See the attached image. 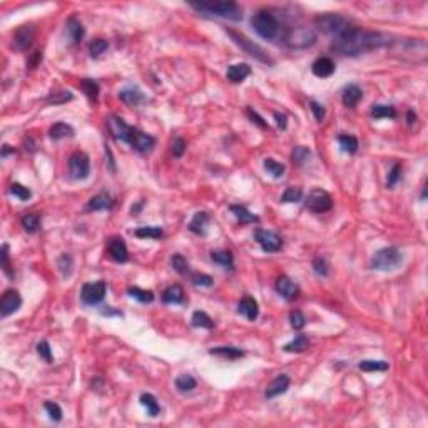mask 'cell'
Masks as SVG:
<instances>
[{
    "instance_id": "cell-45",
    "label": "cell",
    "mask_w": 428,
    "mask_h": 428,
    "mask_svg": "<svg viewBox=\"0 0 428 428\" xmlns=\"http://www.w3.org/2000/svg\"><path fill=\"white\" fill-rule=\"evenodd\" d=\"M171 266L174 268V271L182 274V276L189 273V263H188V259L182 256V254H174V256L171 258Z\"/></svg>"
},
{
    "instance_id": "cell-50",
    "label": "cell",
    "mask_w": 428,
    "mask_h": 428,
    "mask_svg": "<svg viewBox=\"0 0 428 428\" xmlns=\"http://www.w3.org/2000/svg\"><path fill=\"white\" fill-rule=\"evenodd\" d=\"M290 321H291V327L295 328V330H303L304 328V324H306V318L301 311H291V315H290Z\"/></svg>"
},
{
    "instance_id": "cell-12",
    "label": "cell",
    "mask_w": 428,
    "mask_h": 428,
    "mask_svg": "<svg viewBox=\"0 0 428 428\" xmlns=\"http://www.w3.org/2000/svg\"><path fill=\"white\" fill-rule=\"evenodd\" d=\"M254 239L258 241V244L263 248L266 253H276L283 246V239L281 236L274 231H268V229H256L254 231Z\"/></svg>"
},
{
    "instance_id": "cell-54",
    "label": "cell",
    "mask_w": 428,
    "mask_h": 428,
    "mask_svg": "<svg viewBox=\"0 0 428 428\" xmlns=\"http://www.w3.org/2000/svg\"><path fill=\"white\" fill-rule=\"evenodd\" d=\"M59 268H60L64 278L70 276V273H72V258H70L69 254H64V256H60V259H59Z\"/></svg>"
},
{
    "instance_id": "cell-22",
    "label": "cell",
    "mask_w": 428,
    "mask_h": 428,
    "mask_svg": "<svg viewBox=\"0 0 428 428\" xmlns=\"http://www.w3.org/2000/svg\"><path fill=\"white\" fill-rule=\"evenodd\" d=\"M251 74V67L248 66V64H233V66L228 67V80L234 82V84H238V82H242L248 75Z\"/></svg>"
},
{
    "instance_id": "cell-21",
    "label": "cell",
    "mask_w": 428,
    "mask_h": 428,
    "mask_svg": "<svg viewBox=\"0 0 428 428\" xmlns=\"http://www.w3.org/2000/svg\"><path fill=\"white\" fill-rule=\"evenodd\" d=\"M238 313L242 315L244 318H248L249 321H254V319L258 318L259 315V308H258V303L254 301L253 298H242L241 301L238 303Z\"/></svg>"
},
{
    "instance_id": "cell-1",
    "label": "cell",
    "mask_w": 428,
    "mask_h": 428,
    "mask_svg": "<svg viewBox=\"0 0 428 428\" xmlns=\"http://www.w3.org/2000/svg\"><path fill=\"white\" fill-rule=\"evenodd\" d=\"M390 39L392 37L386 34H381V32L351 27L347 32H343L341 35L335 37L333 44H331V50H335L336 54H341V55L356 57L360 54L370 52V50L390 46L393 42Z\"/></svg>"
},
{
    "instance_id": "cell-59",
    "label": "cell",
    "mask_w": 428,
    "mask_h": 428,
    "mask_svg": "<svg viewBox=\"0 0 428 428\" xmlns=\"http://www.w3.org/2000/svg\"><path fill=\"white\" fill-rule=\"evenodd\" d=\"M310 107H311L313 114H315V119L318 120V123H321V120L324 119V116H327V111H324V107L319 104V102H316V100H311L310 102Z\"/></svg>"
},
{
    "instance_id": "cell-51",
    "label": "cell",
    "mask_w": 428,
    "mask_h": 428,
    "mask_svg": "<svg viewBox=\"0 0 428 428\" xmlns=\"http://www.w3.org/2000/svg\"><path fill=\"white\" fill-rule=\"evenodd\" d=\"M401 177V166L400 164H393V168L388 172V179H386V188H393L395 184L400 181Z\"/></svg>"
},
{
    "instance_id": "cell-60",
    "label": "cell",
    "mask_w": 428,
    "mask_h": 428,
    "mask_svg": "<svg viewBox=\"0 0 428 428\" xmlns=\"http://www.w3.org/2000/svg\"><path fill=\"white\" fill-rule=\"evenodd\" d=\"M248 116H249V119H251L254 124H256V126H259L261 129H268V124L264 123V119L261 117V116H259V114H258L256 111H253L251 107H249V109H248Z\"/></svg>"
},
{
    "instance_id": "cell-47",
    "label": "cell",
    "mask_w": 428,
    "mask_h": 428,
    "mask_svg": "<svg viewBox=\"0 0 428 428\" xmlns=\"http://www.w3.org/2000/svg\"><path fill=\"white\" fill-rule=\"evenodd\" d=\"M10 193L14 194L15 197H18L21 201H27V199H30V196H32L30 189L27 186H24V184H21V182H14V184H12V186H10Z\"/></svg>"
},
{
    "instance_id": "cell-48",
    "label": "cell",
    "mask_w": 428,
    "mask_h": 428,
    "mask_svg": "<svg viewBox=\"0 0 428 428\" xmlns=\"http://www.w3.org/2000/svg\"><path fill=\"white\" fill-rule=\"evenodd\" d=\"M107 40L104 39H94L91 42V46H89V52H91L92 57H99L100 54H104L106 50H107Z\"/></svg>"
},
{
    "instance_id": "cell-7",
    "label": "cell",
    "mask_w": 428,
    "mask_h": 428,
    "mask_svg": "<svg viewBox=\"0 0 428 428\" xmlns=\"http://www.w3.org/2000/svg\"><path fill=\"white\" fill-rule=\"evenodd\" d=\"M316 40V32L311 27H295L286 30L283 42L293 49H304L313 46Z\"/></svg>"
},
{
    "instance_id": "cell-38",
    "label": "cell",
    "mask_w": 428,
    "mask_h": 428,
    "mask_svg": "<svg viewBox=\"0 0 428 428\" xmlns=\"http://www.w3.org/2000/svg\"><path fill=\"white\" fill-rule=\"evenodd\" d=\"M80 89H82V92H84L86 95L91 100H97V97H99V84L95 80H92V79H82L80 80Z\"/></svg>"
},
{
    "instance_id": "cell-49",
    "label": "cell",
    "mask_w": 428,
    "mask_h": 428,
    "mask_svg": "<svg viewBox=\"0 0 428 428\" xmlns=\"http://www.w3.org/2000/svg\"><path fill=\"white\" fill-rule=\"evenodd\" d=\"M72 92H69V91H62V92H55L52 95H49L47 97V102L49 104H66V102L69 100H72Z\"/></svg>"
},
{
    "instance_id": "cell-32",
    "label": "cell",
    "mask_w": 428,
    "mask_h": 428,
    "mask_svg": "<svg viewBox=\"0 0 428 428\" xmlns=\"http://www.w3.org/2000/svg\"><path fill=\"white\" fill-rule=\"evenodd\" d=\"M209 353L218 355V356H225V358H229V360L242 358V356H244V351L239 350V348H234V347H218V348L209 350Z\"/></svg>"
},
{
    "instance_id": "cell-33",
    "label": "cell",
    "mask_w": 428,
    "mask_h": 428,
    "mask_svg": "<svg viewBox=\"0 0 428 428\" xmlns=\"http://www.w3.org/2000/svg\"><path fill=\"white\" fill-rule=\"evenodd\" d=\"M49 134L54 140H59V139H64V137L74 136V129L66 123H57L49 129Z\"/></svg>"
},
{
    "instance_id": "cell-10",
    "label": "cell",
    "mask_w": 428,
    "mask_h": 428,
    "mask_svg": "<svg viewBox=\"0 0 428 428\" xmlns=\"http://www.w3.org/2000/svg\"><path fill=\"white\" fill-rule=\"evenodd\" d=\"M35 39V27L32 24L27 25H21L15 32L14 37H12V47L18 52H24V50L30 49V46L34 44Z\"/></svg>"
},
{
    "instance_id": "cell-13",
    "label": "cell",
    "mask_w": 428,
    "mask_h": 428,
    "mask_svg": "<svg viewBox=\"0 0 428 428\" xmlns=\"http://www.w3.org/2000/svg\"><path fill=\"white\" fill-rule=\"evenodd\" d=\"M126 142L129 146H132V148L136 151H139V152H149L156 146V139L152 136H149V134H146L142 131L136 129V127H132L131 132H129V137H127Z\"/></svg>"
},
{
    "instance_id": "cell-63",
    "label": "cell",
    "mask_w": 428,
    "mask_h": 428,
    "mask_svg": "<svg viewBox=\"0 0 428 428\" xmlns=\"http://www.w3.org/2000/svg\"><path fill=\"white\" fill-rule=\"evenodd\" d=\"M406 119H408V124H413L415 120H417V114H415L413 111H408V116H406Z\"/></svg>"
},
{
    "instance_id": "cell-44",
    "label": "cell",
    "mask_w": 428,
    "mask_h": 428,
    "mask_svg": "<svg viewBox=\"0 0 428 428\" xmlns=\"http://www.w3.org/2000/svg\"><path fill=\"white\" fill-rule=\"evenodd\" d=\"M303 197V191L298 186H290L284 191L283 196H281V202H298L301 201Z\"/></svg>"
},
{
    "instance_id": "cell-15",
    "label": "cell",
    "mask_w": 428,
    "mask_h": 428,
    "mask_svg": "<svg viewBox=\"0 0 428 428\" xmlns=\"http://www.w3.org/2000/svg\"><path fill=\"white\" fill-rule=\"evenodd\" d=\"M107 251H109V256L116 261V263H126L129 259V251H127V246L123 238L119 236H114L109 241H107Z\"/></svg>"
},
{
    "instance_id": "cell-14",
    "label": "cell",
    "mask_w": 428,
    "mask_h": 428,
    "mask_svg": "<svg viewBox=\"0 0 428 428\" xmlns=\"http://www.w3.org/2000/svg\"><path fill=\"white\" fill-rule=\"evenodd\" d=\"M22 306V296L17 290H7L0 299V313L4 318H7Z\"/></svg>"
},
{
    "instance_id": "cell-64",
    "label": "cell",
    "mask_w": 428,
    "mask_h": 428,
    "mask_svg": "<svg viewBox=\"0 0 428 428\" xmlns=\"http://www.w3.org/2000/svg\"><path fill=\"white\" fill-rule=\"evenodd\" d=\"M10 152H14V149H12L10 146L5 144V146H4V149H2V157H5L7 154H10Z\"/></svg>"
},
{
    "instance_id": "cell-27",
    "label": "cell",
    "mask_w": 428,
    "mask_h": 428,
    "mask_svg": "<svg viewBox=\"0 0 428 428\" xmlns=\"http://www.w3.org/2000/svg\"><path fill=\"white\" fill-rule=\"evenodd\" d=\"M229 209H231V213L236 216V219H238L241 225H253V222L259 221L258 216L249 213L244 206H239V204H233V206H229Z\"/></svg>"
},
{
    "instance_id": "cell-11",
    "label": "cell",
    "mask_w": 428,
    "mask_h": 428,
    "mask_svg": "<svg viewBox=\"0 0 428 428\" xmlns=\"http://www.w3.org/2000/svg\"><path fill=\"white\" fill-rule=\"evenodd\" d=\"M107 284L106 281H95V283H86L82 286L80 298L86 304H97L106 296Z\"/></svg>"
},
{
    "instance_id": "cell-29",
    "label": "cell",
    "mask_w": 428,
    "mask_h": 428,
    "mask_svg": "<svg viewBox=\"0 0 428 428\" xmlns=\"http://www.w3.org/2000/svg\"><path fill=\"white\" fill-rule=\"evenodd\" d=\"M139 401H140V405H142L146 410H148V415H151V417H157V415L161 413V406H159L157 400L154 398V395L142 393V395H140Z\"/></svg>"
},
{
    "instance_id": "cell-31",
    "label": "cell",
    "mask_w": 428,
    "mask_h": 428,
    "mask_svg": "<svg viewBox=\"0 0 428 428\" xmlns=\"http://www.w3.org/2000/svg\"><path fill=\"white\" fill-rule=\"evenodd\" d=\"M208 221H209L208 213H196L194 218L189 222V231H193L194 234H204L206 233L204 228H206Z\"/></svg>"
},
{
    "instance_id": "cell-25",
    "label": "cell",
    "mask_w": 428,
    "mask_h": 428,
    "mask_svg": "<svg viewBox=\"0 0 428 428\" xmlns=\"http://www.w3.org/2000/svg\"><path fill=\"white\" fill-rule=\"evenodd\" d=\"M112 206H114V201L107 193H100L97 196H94L92 199L87 202L89 211H104V209H111Z\"/></svg>"
},
{
    "instance_id": "cell-35",
    "label": "cell",
    "mask_w": 428,
    "mask_h": 428,
    "mask_svg": "<svg viewBox=\"0 0 428 428\" xmlns=\"http://www.w3.org/2000/svg\"><path fill=\"white\" fill-rule=\"evenodd\" d=\"M191 323H193V327H196V328L211 330V328L214 327L213 318H211L208 313H204V311H194L193 313V318H191Z\"/></svg>"
},
{
    "instance_id": "cell-4",
    "label": "cell",
    "mask_w": 428,
    "mask_h": 428,
    "mask_svg": "<svg viewBox=\"0 0 428 428\" xmlns=\"http://www.w3.org/2000/svg\"><path fill=\"white\" fill-rule=\"evenodd\" d=\"M401 261H403V256H401L400 249L395 246H388V248L378 249L373 254L372 261H370V266H372V270L376 271H392V270H397L401 264Z\"/></svg>"
},
{
    "instance_id": "cell-43",
    "label": "cell",
    "mask_w": 428,
    "mask_h": 428,
    "mask_svg": "<svg viewBox=\"0 0 428 428\" xmlns=\"http://www.w3.org/2000/svg\"><path fill=\"white\" fill-rule=\"evenodd\" d=\"M264 169L270 172L273 177H283V174H284V166L278 161H274L271 157L264 159Z\"/></svg>"
},
{
    "instance_id": "cell-6",
    "label": "cell",
    "mask_w": 428,
    "mask_h": 428,
    "mask_svg": "<svg viewBox=\"0 0 428 428\" xmlns=\"http://www.w3.org/2000/svg\"><path fill=\"white\" fill-rule=\"evenodd\" d=\"M226 32L229 34V37H231L236 46L241 47L248 55L254 57V59L259 60V62H263V64H270V66H273V64H274V60L266 54V50L263 47H259L258 44H254L253 40H249L246 35L239 34V32H234L231 29H226Z\"/></svg>"
},
{
    "instance_id": "cell-3",
    "label": "cell",
    "mask_w": 428,
    "mask_h": 428,
    "mask_svg": "<svg viewBox=\"0 0 428 428\" xmlns=\"http://www.w3.org/2000/svg\"><path fill=\"white\" fill-rule=\"evenodd\" d=\"M189 5L202 14L229 18L234 22L242 18V10L236 2H189Z\"/></svg>"
},
{
    "instance_id": "cell-5",
    "label": "cell",
    "mask_w": 428,
    "mask_h": 428,
    "mask_svg": "<svg viewBox=\"0 0 428 428\" xmlns=\"http://www.w3.org/2000/svg\"><path fill=\"white\" fill-rule=\"evenodd\" d=\"M315 27H318V30H321L323 34L328 35H341L343 32H347L350 27V21L347 17H343L340 14H323L318 15L315 18Z\"/></svg>"
},
{
    "instance_id": "cell-26",
    "label": "cell",
    "mask_w": 428,
    "mask_h": 428,
    "mask_svg": "<svg viewBox=\"0 0 428 428\" xmlns=\"http://www.w3.org/2000/svg\"><path fill=\"white\" fill-rule=\"evenodd\" d=\"M67 35L74 46L84 39V27H82V24L77 21V18L70 17L67 21Z\"/></svg>"
},
{
    "instance_id": "cell-39",
    "label": "cell",
    "mask_w": 428,
    "mask_h": 428,
    "mask_svg": "<svg viewBox=\"0 0 428 428\" xmlns=\"http://www.w3.org/2000/svg\"><path fill=\"white\" fill-rule=\"evenodd\" d=\"M338 142H340L341 151L348 152V154H355L358 151V139L355 136H348V134H343V136L338 137Z\"/></svg>"
},
{
    "instance_id": "cell-57",
    "label": "cell",
    "mask_w": 428,
    "mask_h": 428,
    "mask_svg": "<svg viewBox=\"0 0 428 428\" xmlns=\"http://www.w3.org/2000/svg\"><path fill=\"white\" fill-rule=\"evenodd\" d=\"M0 258H2V268H4L5 274H7L9 278H14V273L10 270V261H9V244L2 246V254H0Z\"/></svg>"
},
{
    "instance_id": "cell-30",
    "label": "cell",
    "mask_w": 428,
    "mask_h": 428,
    "mask_svg": "<svg viewBox=\"0 0 428 428\" xmlns=\"http://www.w3.org/2000/svg\"><path fill=\"white\" fill-rule=\"evenodd\" d=\"M308 347H310V340L304 335H299L288 344H284L283 350L286 353H303L304 350H308Z\"/></svg>"
},
{
    "instance_id": "cell-42",
    "label": "cell",
    "mask_w": 428,
    "mask_h": 428,
    "mask_svg": "<svg viewBox=\"0 0 428 428\" xmlns=\"http://www.w3.org/2000/svg\"><path fill=\"white\" fill-rule=\"evenodd\" d=\"M176 386L179 392L186 393V392H193L196 388V380L191 375H179L176 378Z\"/></svg>"
},
{
    "instance_id": "cell-58",
    "label": "cell",
    "mask_w": 428,
    "mask_h": 428,
    "mask_svg": "<svg viewBox=\"0 0 428 428\" xmlns=\"http://www.w3.org/2000/svg\"><path fill=\"white\" fill-rule=\"evenodd\" d=\"M213 278L209 276V274H201V273H196L193 274V283L196 286H204V288H209V286H213Z\"/></svg>"
},
{
    "instance_id": "cell-2",
    "label": "cell",
    "mask_w": 428,
    "mask_h": 428,
    "mask_svg": "<svg viewBox=\"0 0 428 428\" xmlns=\"http://www.w3.org/2000/svg\"><path fill=\"white\" fill-rule=\"evenodd\" d=\"M251 25L259 37L271 42H283L286 30H288L268 10H259L258 14H254L251 17Z\"/></svg>"
},
{
    "instance_id": "cell-52",
    "label": "cell",
    "mask_w": 428,
    "mask_h": 428,
    "mask_svg": "<svg viewBox=\"0 0 428 428\" xmlns=\"http://www.w3.org/2000/svg\"><path fill=\"white\" fill-rule=\"evenodd\" d=\"M46 410L49 413V417L50 420H54V421H60L62 420V410H60V406L54 403V401H46Z\"/></svg>"
},
{
    "instance_id": "cell-17",
    "label": "cell",
    "mask_w": 428,
    "mask_h": 428,
    "mask_svg": "<svg viewBox=\"0 0 428 428\" xmlns=\"http://www.w3.org/2000/svg\"><path fill=\"white\" fill-rule=\"evenodd\" d=\"M107 124H109V131L114 137H116L117 140H123V142H126L127 137H129V132L132 127L131 126H127L124 123V119H120L119 116H111L109 119H107Z\"/></svg>"
},
{
    "instance_id": "cell-46",
    "label": "cell",
    "mask_w": 428,
    "mask_h": 428,
    "mask_svg": "<svg viewBox=\"0 0 428 428\" xmlns=\"http://www.w3.org/2000/svg\"><path fill=\"white\" fill-rule=\"evenodd\" d=\"M310 156H311V151L308 148H304V146H298V148H295V151H293L291 159H293V162L301 166V164H304L306 161H308Z\"/></svg>"
},
{
    "instance_id": "cell-9",
    "label": "cell",
    "mask_w": 428,
    "mask_h": 428,
    "mask_svg": "<svg viewBox=\"0 0 428 428\" xmlns=\"http://www.w3.org/2000/svg\"><path fill=\"white\" fill-rule=\"evenodd\" d=\"M306 209L313 211V213H327L333 206V199L331 196L321 188H315L306 197Z\"/></svg>"
},
{
    "instance_id": "cell-18",
    "label": "cell",
    "mask_w": 428,
    "mask_h": 428,
    "mask_svg": "<svg viewBox=\"0 0 428 428\" xmlns=\"http://www.w3.org/2000/svg\"><path fill=\"white\" fill-rule=\"evenodd\" d=\"M288 388H290V376L281 373L270 383V385H268L266 392H264V397L268 400L274 398V397H279V395H283Z\"/></svg>"
},
{
    "instance_id": "cell-53",
    "label": "cell",
    "mask_w": 428,
    "mask_h": 428,
    "mask_svg": "<svg viewBox=\"0 0 428 428\" xmlns=\"http://www.w3.org/2000/svg\"><path fill=\"white\" fill-rule=\"evenodd\" d=\"M313 270H315L316 274H319V276H328V263H327V259L321 258V256H318L313 259Z\"/></svg>"
},
{
    "instance_id": "cell-19",
    "label": "cell",
    "mask_w": 428,
    "mask_h": 428,
    "mask_svg": "<svg viewBox=\"0 0 428 428\" xmlns=\"http://www.w3.org/2000/svg\"><path fill=\"white\" fill-rule=\"evenodd\" d=\"M335 69H336L335 62L331 60L330 57H319V59H316L311 66L313 74L319 79H327V77H330V75H333Z\"/></svg>"
},
{
    "instance_id": "cell-56",
    "label": "cell",
    "mask_w": 428,
    "mask_h": 428,
    "mask_svg": "<svg viewBox=\"0 0 428 428\" xmlns=\"http://www.w3.org/2000/svg\"><path fill=\"white\" fill-rule=\"evenodd\" d=\"M171 151H172V156L174 157H181L184 154V151H186V140H184L182 137H176L174 140H172Z\"/></svg>"
},
{
    "instance_id": "cell-40",
    "label": "cell",
    "mask_w": 428,
    "mask_h": 428,
    "mask_svg": "<svg viewBox=\"0 0 428 428\" xmlns=\"http://www.w3.org/2000/svg\"><path fill=\"white\" fill-rule=\"evenodd\" d=\"M358 368L363 370V372H386L390 366L383 360H363Z\"/></svg>"
},
{
    "instance_id": "cell-8",
    "label": "cell",
    "mask_w": 428,
    "mask_h": 428,
    "mask_svg": "<svg viewBox=\"0 0 428 428\" xmlns=\"http://www.w3.org/2000/svg\"><path fill=\"white\" fill-rule=\"evenodd\" d=\"M69 174L75 181H84L91 174V162L84 152H74L69 157Z\"/></svg>"
},
{
    "instance_id": "cell-34",
    "label": "cell",
    "mask_w": 428,
    "mask_h": 428,
    "mask_svg": "<svg viewBox=\"0 0 428 428\" xmlns=\"http://www.w3.org/2000/svg\"><path fill=\"white\" fill-rule=\"evenodd\" d=\"M211 258H213L214 263H218L225 268H229V270H233L234 266V258L231 251H228V249H219V251H213L211 253Z\"/></svg>"
},
{
    "instance_id": "cell-61",
    "label": "cell",
    "mask_w": 428,
    "mask_h": 428,
    "mask_svg": "<svg viewBox=\"0 0 428 428\" xmlns=\"http://www.w3.org/2000/svg\"><path fill=\"white\" fill-rule=\"evenodd\" d=\"M274 119H276V124H278L279 129H286V126H288V119H286L284 114L274 112Z\"/></svg>"
},
{
    "instance_id": "cell-24",
    "label": "cell",
    "mask_w": 428,
    "mask_h": 428,
    "mask_svg": "<svg viewBox=\"0 0 428 428\" xmlns=\"http://www.w3.org/2000/svg\"><path fill=\"white\" fill-rule=\"evenodd\" d=\"M162 301L169 304H179L184 301V290L179 284H171L162 293Z\"/></svg>"
},
{
    "instance_id": "cell-62",
    "label": "cell",
    "mask_w": 428,
    "mask_h": 428,
    "mask_svg": "<svg viewBox=\"0 0 428 428\" xmlns=\"http://www.w3.org/2000/svg\"><path fill=\"white\" fill-rule=\"evenodd\" d=\"M42 60V54L40 52H34L30 57V60H29V67L30 69H35L37 67V64H39Z\"/></svg>"
},
{
    "instance_id": "cell-37",
    "label": "cell",
    "mask_w": 428,
    "mask_h": 428,
    "mask_svg": "<svg viewBox=\"0 0 428 428\" xmlns=\"http://www.w3.org/2000/svg\"><path fill=\"white\" fill-rule=\"evenodd\" d=\"M372 117L373 119H393V117H397V111H395V107L393 106H383V104H378V106H373L372 107Z\"/></svg>"
},
{
    "instance_id": "cell-16",
    "label": "cell",
    "mask_w": 428,
    "mask_h": 428,
    "mask_svg": "<svg viewBox=\"0 0 428 428\" xmlns=\"http://www.w3.org/2000/svg\"><path fill=\"white\" fill-rule=\"evenodd\" d=\"M274 288H276V291L286 299V301H293V299H296L299 295V286L288 276H279L276 279Z\"/></svg>"
},
{
    "instance_id": "cell-41",
    "label": "cell",
    "mask_w": 428,
    "mask_h": 428,
    "mask_svg": "<svg viewBox=\"0 0 428 428\" xmlns=\"http://www.w3.org/2000/svg\"><path fill=\"white\" fill-rule=\"evenodd\" d=\"M127 293H129V296L139 299L140 303H151L152 299H154V293L149 290H140L137 286H129Z\"/></svg>"
},
{
    "instance_id": "cell-23",
    "label": "cell",
    "mask_w": 428,
    "mask_h": 428,
    "mask_svg": "<svg viewBox=\"0 0 428 428\" xmlns=\"http://www.w3.org/2000/svg\"><path fill=\"white\" fill-rule=\"evenodd\" d=\"M363 97L361 89L356 84H350L343 89V104L347 107H355Z\"/></svg>"
},
{
    "instance_id": "cell-20",
    "label": "cell",
    "mask_w": 428,
    "mask_h": 428,
    "mask_svg": "<svg viewBox=\"0 0 428 428\" xmlns=\"http://www.w3.org/2000/svg\"><path fill=\"white\" fill-rule=\"evenodd\" d=\"M119 99L123 100L124 104L131 106V107H136V106H139V104H142V102H146L144 94L140 92L137 87H127V89H123V91L119 92Z\"/></svg>"
},
{
    "instance_id": "cell-55",
    "label": "cell",
    "mask_w": 428,
    "mask_h": 428,
    "mask_svg": "<svg viewBox=\"0 0 428 428\" xmlns=\"http://www.w3.org/2000/svg\"><path fill=\"white\" fill-rule=\"evenodd\" d=\"M37 353L47 363H52V350H50V344L47 341H40L37 344Z\"/></svg>"
},
{
    "instance_id": "cell-28",
    "label": "cell",
    "mask_w": 428,
    "mask_h": 428,
    "mask_svg": "<svg viewBox=\"0 0 428 428\" xmlns=\"http://www.w3.org/2000/svg\"><path fill=\"white\" fill-rule=\"evenodd\" d=\"M21 225L27 233L34 234L39 231V226H40V216L37 213H25L21 219Z\"/></svg>"
},
{
    "instance_id": "cell-36",
    "label": "cell",
    "mask_w": 428,
    "mask_h": 428,
    "mask_svg": "<svg viewBox=\"0 0 428 428\" xmlns=\"http://www.w3.org/2000/svg\"><path fill=\"white\" fill-rule=\"evenodd\" d=\"M134 234L137 236V238H151V239H159V238H162V228H159V226H142V228H137L136 231H134Z\"/></svg>"
}]
</instances>
